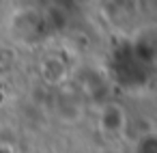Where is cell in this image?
I'll return each mask as SVG.
<instances>
[{"mask_svg":"<svg viewBox=\"0 0 157 153\" xmlns=\"http://www.w3.org/2000/svg\"><path fill=\"white\" fill-rule=\"evenodd\" d=\"M101 129L105 134H121L125 129V110L116 104H110L101 112Z\"/></svg>","mask_w":157,"mask_h":153,"instance_id":"6da1fadb","label":"cell"}]
</instances>
